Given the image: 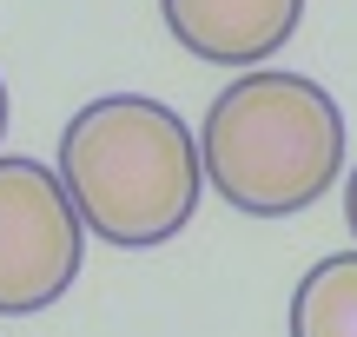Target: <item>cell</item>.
Returning <instances> with one entry per match:
<instances>
[{
	"mask_svg": "<svg viewBox=\"0 0 357 337\" xmlns=\"http://www.w3.org/2000/svg\"><path fill=\"white\" fill-rule=\"evenodd\" d=\"M166 33L205 66H265L305 20V0H159Z\"/></svg>",
	"mask_w": 357,
	"mask_h": 337,
	"instance_id": "cell-4",
	"label": "cell"
},
{
	"mask_svg": "<svg viewBox=\"0 0 357 337\" xmlns=\"http://www.w3.org/2000/svg\"><path fill=\"white\" fill-rule=\"evenodd\" d=\"M284 324L291 337H357V251H331L298 278Z\"/></svg>",
	"mask_w": 357,
	"mask_h": 337,
	"instance_id": "cell-5",
	"label": "cell"
},
{
	"mask_svg": "<svg viewBox=\"0 0 357 337\" xmlns=\"http://www.w3.org/2000/svg\"><path fill=\"white\" fill-rule=\"evenodd\" d=\"M344 225H351V238H357V166H351V179H344Z\"/></svg>",
	"mask_w": 357,
	"mask_h": 337,
	"instance_id": "cell-6",
	"label": "cell"
},
{
	"mask_svg": "<svg viewBox=\"0 0 357 337\" xmlns=\"http://www.w3.org/2000/svg\"><path fill=\"white\" fill-rule=\"evenodd\" d=\"M199 172L245 219H291L344 172V106L305 73L245 66L199 126Z\"/></svg>",
	"mask_w": 357,
	"mask_h": 337,
	"instance_id": "cell-2",
	"label": "cell"
},
{
	"mask_svg": "<svg viewBox=\"0 0 357 337\" xmlns=\"http://www.w3.org/2000/svg\"><path fill=\"white\" fill-rule=\"evenodd\" d=\"M86 265V225L60 172L40 159H0V318H33L73 291Z\"/></svg>",
	"mask_w": 357,
	"mask_h": 337,
	"instance_id": "cell-3",
	"label": "cell"
},
{
	"mask_svg": "<svg viewBox=\"0 0 357 337\" xmlns=\"http://www.w3.org/2000/svg\"><path fill=\"white\" fill-rule=\"evenodd\" d=\"M0 139H7V79H0Z\"/></svg>",
	"mask_w": 357,
	"mask_h": 337,
	"instance_id": "cell-7",
	"label": "cell"
},
{
	"mask_svg": "<svg viewBox=\"0 0 357 337\" xmlns=\"http://www.w3.org/2000/svg\"><path fill=\"white\" fill-rule=\"evenodd\" d=\"M60 185L79 225L119 251H153L199 212V139L166 100L100 93L60 132Z\"/></svg>",
	"mask_w": 357,
	"mask_h": 337,
	"instance_id": "cell-1",
	"label": "cell"
}]
</instances>
